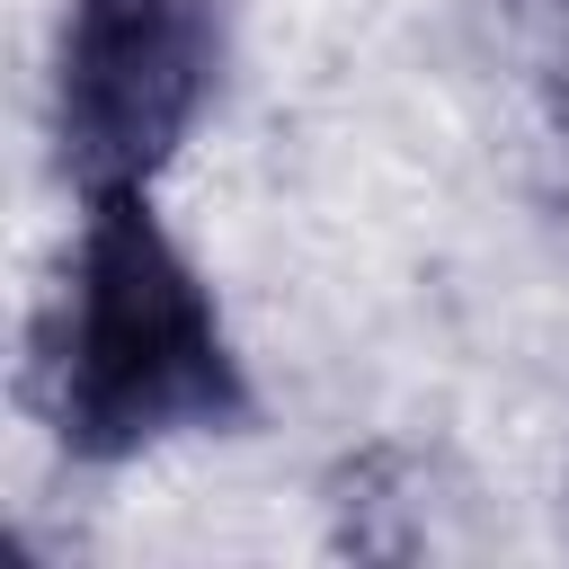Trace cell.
Returning <instances> with one entry per match:
<instances>
[{"mask_svg":"<svg viewBox=\"0 0 569 569\" xmlns=\"http://www.w3.org/2000/svg\"><path fill=\"white\" fill-rule=\"evenodd\" d=\"M418 498H427L418 462L391 453V445H365V453L338 462V480H329V542L356 551V560H409L418 533H427V525H418Z\"/></svg>","mask_w":569,"mask_h":569,"instance_id":"cell-3","label":"cell"},{"mask_svg":"<svg viewBox=\"0 0 569 569\" xmlns=\"http://www.w3.org/2000/svg\"><path fill=\"white\" fill-rule=\"evenodd\" d=\"M36 409L71 462H133L169 436L249 427V365L213 284L151 213V187L80 196V240L36 329Z\"/></svg>","mask_w":569,"mask_h":569,"instance_id":"cell-1","label":"cell"},{"mask_svg":"<svg viewBox=\"0 0 569 569\" xmlns=\"http://www.w3.org/2000/svg\"><path fill=\"white\" fill-rule=\"evenodd\" d=\"M222 71L213 0H71L53 53V151L80 196L151 187Z\"/></svg>","mask_w":569,"mask_h":569,"instance_id":"cell-2","label":"cell"}]
</instances>
